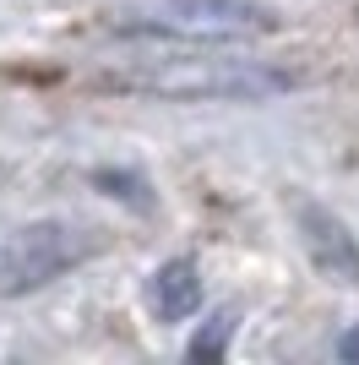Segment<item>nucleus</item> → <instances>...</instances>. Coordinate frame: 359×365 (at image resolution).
Instances as JSON below:
<instances>
[{"instance_id":"1","label":"nucleus","mask_w":359,"mask_h":365,"mask_svg":"<svg viewBox=\"0 0 359 365\" xmlns=\"http://www.w3.org/2000/svg\"><path fill=\"white\" fill-rule=\"evenodd\" d=\"M104 88L207 104V98H272V93L294 88V76L272 71V66H256V61H142L131 71L104 76Z\"/></svg>"},{"instance_id":"2","label":"nucleus","mask_w":359,"mask_h":365,"mask_svg":"<svg viewBox=\"0 0 359 365\" xmlns=\"http://www.w3.org/2000/svg\"><path fill=\"white\" fill-rule=\"evenodd\" d=\"M82 257H93V240L71 224H28L0 240V300L33 294L71 273Z\"/></svg>"},{"instance_id":"3","label":"nucleus","mask_w":359,"mask_h":365,"mask_svg":"<svg viewBox=\"0 0 359 365\" xmlns=\"http://www.w3.org/2000/svg\"><path fill=\"white\" fill-rule=\"evenodd\" d=\"M294 224H299V240H305L316 267L327 278H338V284H354L359 289V245H354L343 218H332L327 207L311 202V197H294Z\"/></svg>"},{"instance_id":"4","label":"nucleus","mask_w":359,"mask_h":365,"mask_svg":"<svg viewBox=\"0 0 359 365\" xmlns=\"http://www.w3.org/2000/svg\"><path fill=\"white\" fill-rule=\"evenodd\" d=\"M202 305V278H196V262H185V257H175V262H164L158 273H152V311L164 322H185Z\"/></svg>"}]
</instances>
